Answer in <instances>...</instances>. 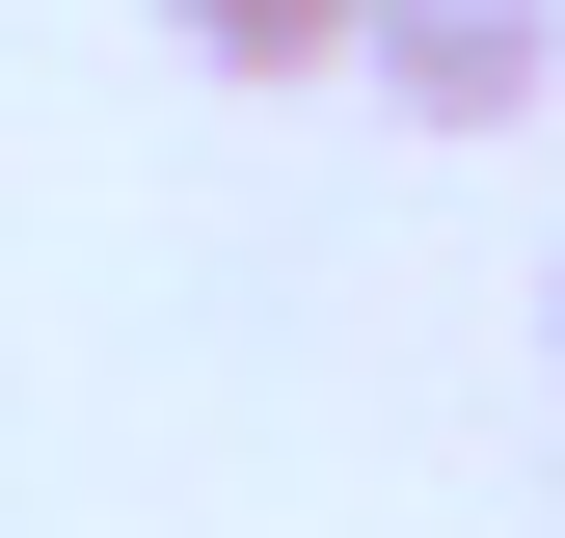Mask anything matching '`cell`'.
Here are the masks:
<instances>
[{
	"label": "cell",
	"instance_id": "1",
	"mask_svg": "<svg viewBox=\"0 0 565 538\" xmlns=\"http://www.w3.org/2000/svg\"><path fill=\"white\" fill-rule=\"evenodd\" d=\"M350 82H377L404 134H512V108H565V0H377Z\"/></svg>",
	"mask_w": 565,
	"mask_h": 538
},
{
	"label": "cell",
	"instance_id": "2",
	"mask_svg": "<svg viewBox=\"0 0 565 538\" xmlns=\"http://www.w3.org/2000/svg\"><path fill=\"white\" fill-rule=\"evenodd\" d=\"M350 28H377V0H162L189 82H350Z\"/></svg>",
	"mask_w": 565,
	"mask_h": 538
},
{
	"label": "cell",
	"instance_id": "3",
	"mask_svg": "<svg viewBox=\"0 0 565 538\" xmlns=\"http://www.w3.org/2000/svg\"><path fill=\"white\" fill-rule=\"evenodd\" d=\"M539 297H565V269H539Z\"/></svg>",
	"mask_w": 565,
	"mask_h": 538
}]
</instances>
